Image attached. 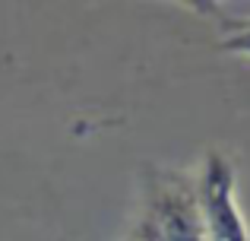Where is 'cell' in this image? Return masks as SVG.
I'll list each match as a JSON object with an SVG mask.
<instances>
[{"instance_id":"277c9868","label":"cell","mask_w":250,"mask_h":241,"mask_svg":"<svg viewBox=\"0 0 250 241\" xmlns=\"http://www.w3.org/2000/svg\"><path fill=\"white\" fill-rule=\"evenodd\" d=\"M127 241H140V238H133V235H130V238H127Z\"/></svg>"},{"instance_id":"6da1fadb","label":"cell","mask_w":250,"mask_h":241,"mask_svg":"<svg viewBox=\"0 0 250 241\" xmlns=\"http://www.w3.org/2000/svg\"><path fill=\"white\" fill-rule=\"evenodd\" d=\"M133 238L140 241H209L200 216L193 184L181 178H165L155 184L146 213L136 222Z\"/></svg>"},{"instance_id":"7a4b0ae2","label":"cell","mask_w":250,"mask_h":241,"mask_svg":"<svg viewBox=\"0 0 250 241\" xmlns=\"http://www.w3.org/2000/svg\"><path fill=\"white\" fill-rule=\"evenodd\" d=\"M193 191L209 241H250L247 219L234 197V165L228 162V155L209 149Z\"/></svg>"},{"instance_id":"3957f363","label":"cell","mask_w":250,"mask_h":241,"mask_svg":"<svg viewBox=\"0 0 250 241\" xmlns=\"http://www.w3.org/2000/svg\"><path fill=\"white\" fill-rule=\"evenodd\" d=\"M222 48H225V51H238V54H250V19H247V22H241L238 32L228 35L225 42H222Z\"/></svg>"}]
</instances>
